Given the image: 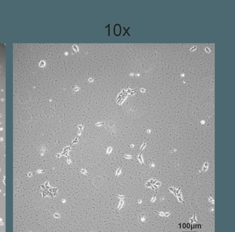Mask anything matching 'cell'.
Wrapping results in <instances>:
<instances>
[{"label": "cell", "instance_id": "obj_2", "mask_svg": "<svg viewBox=\"0 0 235 232\" xmlns=\"http://www.w3.org/2000/svg\"><path fill=\"white\" fill-rule=\"evenodd\" d=\"M190 221H191L190 223H191V224H192L193 223H194V222H196V223H199L197 222V220L196 219L195 214H194L193 217L192 218V219H190Z\"/></svg>", "mask_w": 235, "mask_h": 232}, {"label": "cell", "instance_id": "obj_1", "mask_svg": "<svg viewBox=\"0 0 235 232\" xmlns=\"http://www.w3.org/2000/svg\"><path fill=\"white\" fill-rule=\"evenodd\" d=\"M141 155H142V152H141V153H140L138 157H137L136 158L138 159L140 161V162L142 163V166H141V167H142V166H144V163H143V159H142V156H141Z\"/></svg>", "mask_w": 235, "mask_h": 232}, {"label": "cell", "instance_id": "obj_22", "mask_svg": "<svg viewBox=\"0 0 235 232\" xmlns=\"http://www.w3.org/2000/svg\"><path fill=\"white\" fill-rule=\"evenodd\" d=\"M80 133H81V132H80V131H79V132H78V135H80Z\"/></svg>", "mask_w": 235, "mask_h": 232}, {"label": "cell", "instance_id": "obj_16", "mask_svg": "<svg viewBox=\"0 0 235 232\" xmlns=\"http://www.w3.org/2000/svg\"><path fill=\"white\" fill-rule=\"evenodd\" d=\"M155 185H157V186H160V185H161V183L159 182H157Z\"/></svg>", "mask_w": 235, "mask_h": 232}, {"label": "cell", "instance_id": "obj_13", "mask_svg": "<svg viewBox=\"0 0 235 232\" xmlns=\"http://www.w3.org/2000/svg\"><path fill=\"white\" fill-rule=\"evenodd\" d=\"M83 125H82L81 126H78V128H79L80 129V131H81L82 130V129H83Z\"/></svg>", "mask_w": 235, "mask_h": 232}, {"label": "cell", "instance_id": "obj_6", "mask_svg": "<svg viewBox=\"0 0 235 232\" xmlns=\"http://www.w3.org/2000/svg\"><path fill=\"white\" fill-rule=\"evenodd\" d=\"M112 147H109V148H108V149H107V155H108L111 152H112Z\"/></svg>", "mask_w": 235, "mask_h": 232}, {"label": "cell", "instance_id": "obj_3", "mask_svg": "<svg viewBox=\"0 0 235 232\" xmlns=\"http://www.w3.org/2000/svg\"><path fill=\"white\" fill-rule=\"evenodd\" d=\"M122 167V165H121V168H120V169H118V170H117L116 174L115 179H116L117 178V177H118V176H119L120 174H121V170Z\"/></svg>", "mask_w": 235, "mask_h": 232}, {"label": "cell", "instance_id": "obj_19", "mask_svg": "<svg viewBox=\"0 0 235 232\" xmlns=\"http://www.w3.org/2000/svg\"><path fill=\"white\" fill-rule=\"evenodd\" d=\"M56 156H57V158H60V156H61V154H56Z\"/></svg>", "mask_w": 235, "mask_h": 232}, {"label": "cell", "instance_id": "obj_7", "mask_svg": "<svg viewBox=\"0 0 235 232\" xmlns=\"http://www.w3.org/2000/svg\"><path fill=\"white\" fill-rule=\"evenodd\" d=\"M124 157H125V158H127V159H130V158H137V157H134V156H130V155H124Z\"/></svg>", "mask_w": 235, "mask_h": 232}, {"label": "cell", "instance_id": "obj_5", "mask_svg": "<svg viewBox=\"0 0 235 232\" xmlns=\"http://www.w3.org/2000/svg\"><path fill=\"white\" fill-rule=\"evenodd\" d=\"M78 135L77 136V137H76V138H75V139H74L72 143L71 144L70 146H71L73 144L77 143L78 142Z\"/></svg>", "mask_w": 235, "mask_h": 232}, {"label": "cell", "instance_id": "obj_21", "mask_svg": "<svg viewBox=\"0 0 235 232\" xmlns=\"http://www.w3.org/2000/svg\"><path fill=\"white\" fill-rule=\"evenodd\" d=\"M66 147H65V148H64V150H63V152H66Z\"/></svg>", "mask_w": 235, "mask_h": 232}, {"label": "cell", "instance_id": "obj_4", "mask_svg": "<svg viewBox=\"0 0 235 232\" xmlns=\"http://www.w3.org/2000/svg\"><path fill=\"white\" fill-rule=\"evenodd\" d=\"M208 166H209V164H208V163L206 162L204 163V165H203V172L205 171L206 170L207 168H208Z\"/></svg>", "mask_w": 235, "mask_h": 232}, {"label": "cell", "instance_id": "obj_9", "mask_svg": "<svg viewBox=\"0 0 235 232\" xmlns=\"http://www.w3.org/2000/svg\"><path fill=\"white\" fill-rule=\"evenodd\" d=\"M148 140H147V141H145V142H144V144H143V145L142 146H141V150H143V148H144V147H145V146H146V142H147V141H148Z\"/></svg>", "mask_w": 235, "mask_h": 232}, {"label": "cell", "instance_id": "obj_18", "mask_svg": "<svg viewBox=\"0 0 235 232\" xmlns=\"http://www.w3.org/2000/svg\"><path fill=\"white\" fill-rule=\"evenodd\" d=\"M67 162H68V163L70 164L71 163V161H70V158H68V161H67Z\"/></svg>", "mask_w": 235, "mask_h": 232}, {"label": "cell", "instance_id": "obj_17", "mask_svg": "<svg viewBox=\"0 0 235 232\" xmlns=\"http://www.w3.org/2000/svg\"><path fill=\"white\" fill-rule=\"evenodd\" d=\"M68 153H69V152H67V153H66L64 155V156H66V157H68V158H70V156L68 155Z\"/></svg>", "mask_w": 235, "mask_h": 232}, {"label": "cell", "instance_id": "obj_8", "mask_svg": "<svg viewBox=\"0 0 235 232\" xmlns=\"http://www.w3.org/2000/svg\"><path fill=\"white\" fill-rule=\"evenodd\" d=\"M66 147V151L68 152H69V151H71V150H75V149H71L70 146H69V147H67V146H66V147Z\"/></svg>", "mask_w": 235, "mask_h": 232}, {"label": "cell", "instance_id": "obj_14", "mask_svg": "<svg viewBox=\"0 0 235 232\" xmlns=\"http://www.w3.org/2000/svg\"><path fill=\"white\" fill-rule=\"evenodd\" d=\"M178 199H179V201H180L181 202H183L184 203V202L183 200L182 199V198L179 197H178Z\"/></svg>", "mask_w": 235, "mask_h": 232}, {"label": "cell", "instance_id": "obj_10", "mask_svg": "<svg viewBox=\"0 0 235 232\" xmlns=\"http://www.w3.org/2000/svg\"><path fill=\"white\" fill-rule=\"evenodd\" d=\"M104 122L100 123H96V125H97V126H101L104 125Z\"/></svg>", "mask_w": 235, "mask_h": 232}, {"label": "cell", "instance_id": "obj_15", "mask_svg": "<svg viewBox=\"0 0 235 232\" xmlns=\"http://www.w3.org/2000/svg\"><path fill=\"white\" fill-rule=\"evenodd\" d=\"M171 212H172V211H171V212H169V213H165V216L166 217H168V216H169V214H170Z\"/></svg>", "mask_w": 235, "mask_h": 232}, {"label": "cell", "instance_id": "obj_12", "mask_svg": "<svg viewBox=\"0 0 235 232\" xmlns=\"http://www.w3.org/2000/svg\"><path fill=\"white\" fill-rule=\"evenodd\" d=\"M155 212L157 213L158 214L160 215L161 216H165V214H164L163 212H160V213H159V212H156V211H155Z\"/></svg>", "mask_w": 235, "mask_h": 232}, {"label": "cell", "instance_id": "obj_20", "mask_svg": "<svg viewBox=\"0 0 235 232\" xmlns=\"http://www.w3.org/2000/svg\"><path fill=\"white\" fill-rule=\"evenodd\" d=\"M211 201H213V199H212L211 198L209 197V202H211Z\"/></svg>", "mask_w": 235, "mask_h": 232}, {"label": "cell", "instance_id": "obj_11", "mask_svg": "<svg viewBox=\"0 0 235 232\" xmlns=\"http://www.w3.org/2000/svg\"><path fill=\"white\" fill-rule=\"evenodd\" d=\"M80 171L81 172V173H82L85 174H87V172L86 171V169H85V168H84V167L83 170H81Z\"/></svg>", "mask_w": 235, "mask_h": 232}]
</instances>
